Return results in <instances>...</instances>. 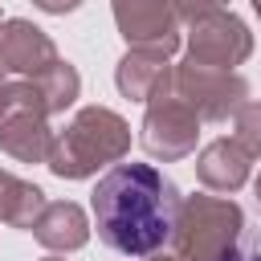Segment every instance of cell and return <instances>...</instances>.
<instances>
[{"instance_id":"cell-1","label":"cell","mask_w":261,"mask_h":261,"mask_svg":"<svg viewBox=\"0 0 261 261\" xmlns=\"http://www.w3.org/2000/svg\"><path fill=\"white\" fill-rule=\"evenodd\" d=\"M94 228L122 257H155L179 228V188L151 163H118L90 192Z\"/></svg>"},{"instance_id":"cell-2","label":"cell","mask_w":261,"mask_h":261,"mask_svg":"<svg viewBox=\"0 0 261 261\" xmlns=\"http://www.w3.org/2000/svg\"><path fill=\"white\" fill-rule=\"evenodd\" d=\"M216 261H261V228H245L237 245H228Z\"/></svg>"}]
</instances>
